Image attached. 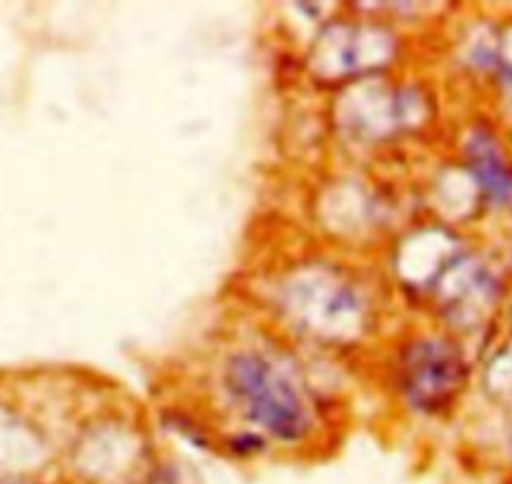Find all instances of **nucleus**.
Listing matches in <instances>:
<instances>
[{"mask_svg":"<svg viewBox=\"0 0 512 484\" xmlns=\"http://www.w3.org/2000/svg\"><path fill=\"white\" fill-rule=\"evenodd\" d=\"M226 389L249 422L267 429L279 442H302L309 434V409L294 384L256 352H239L226 362Z\"/></svg>","mask_w":512,"mask_h":484,"instance_id":"1","label":"nucleus"},{"mask_svg":"<svg viewBox=\"0 0 512 484\" xmlns=\"http://www.w3.org/2000/svg\"><path fill=\"white\" fill-rule=\"evenodd\" d=\"M472 153V169L480 179L482 189L492 196L495 201L507 199L512 194V176L505 161L497 153L495 143L485 136H477V141L470 146Z\"/></svg>","mask_w":512,"mask_h":484,"instance_id":"2","label":"nucleus"},{"mask_svg":"<svg viewBox=\"0 0 512 484\" xmlns=\"http://www.w3.org/2000/svg\"><path fill=\"white\" fill-rule=\"evenodd\" d=\"M262 449H264V439L259 437V434L244 432V434H239V437L231 439V452L241 454V457H246V454H254V452H262Z\"/></svg>","mask_w":512,"mask_h":484,"instance_id":"3","label":"nucleus"}]
</instances>
